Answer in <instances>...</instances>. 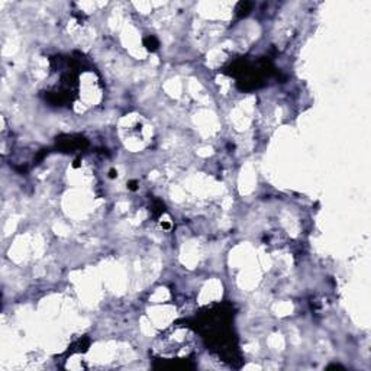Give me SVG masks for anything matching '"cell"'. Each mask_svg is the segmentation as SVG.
<instances>
[{"label": "cell", "instance_id": "2", "mask_svg": "<svg viewBox=\"0 0 371 371\" xmlns=\"http://www.w3.org/2000/svg\"><path fill=\"white\" fill-rule=\"evenodd\" d=\"M144 44H145V47H146L148 50H151V51H155V50L158 48V41H157L154 37L146 38V39L144 41Z\"/></svg>", "mask_w": 371, "mask_h": 371}, {"label": "cell", "instance_id": "1", "mask_svg": "<svg viewBox=\"0 0 371 371\" xmlns=\"http://www.w3.org/2000/svg\"><path fill=\"white\" fill-rule=\"evenodd\" d=\"M196 354V338L187 326H175L162 334L154 345L155 361L161 365L166 363L182 364L183 367H191L189 363ZM174 364V367H175Z\"/></svg>", "mask_w": 371, "mask_h": 371}]
</instances>
